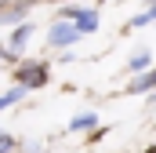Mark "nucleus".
Returning a JSON list of instances; mask_svg holds the SVG:
<instances>
[{"mask_svg": "<svg viewBox=\"0 0 156 153\" xmlns=\"http://www.w3.org/2000/svg\"><path fill=\"white\" fill-rule=\"evenodd\" d=\"M58 18H69V22L80 29V37L98 29V11H94V7H62V11H58Z\"/></svg>", "mask_w": 156, "mask_h": 153, "instance_id": "1", "label": "nucleus"}, {"mask_svg": "<svg viewBox=\"0 0 156 153\" xmlns=\"http://www.w3.org/2000/svg\"><path fill=\"white\" fill-rule=\"evenodd\" d=\"M76 40H80V29L69 18H58V22L47 29V44H51V47H69V44H76Z\"/></svg>", "mask_w": 156, "mask_h": 153, "instance_id": "2", "label": "nucleus"}, {"mask_svg": "<svg viewBox=\"0 0 156 153\" xmlns=\"http://www.w3.org/2000/svg\"><path fill=\"white\" fill-rule=\"evenodd\" d=\"M40 84H47V69H44L40 62L26 66V69H22V88L29 91V88H40Z\"/></svg>", "mask_w": 156, "mask_h": 153, "instance_id": "3", "label": "nucleus"}, {"mask_svg": "<svg viewBox=\"0 0 156 153\" xmlns=\"http://www.w3.org/2000/svg\"><path fill=\"white\" fill-rule=\"evenodd\" d=\"M153 88H156V69H149V73H138L131 84H127V91H134V95H138V91H153Z\"/></svg>", "mask_w": 156, "mask_h": 153, "instance_id": "4", "label": "nucleus"}, {"mask_svg": "<svg viewBox=\"0 0 156 153\" xmlns=\"http://www.w3.org/2000/svg\"><path fill=\"white\" fill-rule=\"evenodd\" d=\"M29 37H33V26H29V22H18V26H15V33H11V47H15V51H22Z\"/></svg>", "mask_w": 156, "mask_h": 153, "instance_id": "5", "label": "nucleus"}, {"mask_svg": "<svg viewBox=\"0 0 156 153\" xmlns=\"http://www.w3.org/2000/svg\"><path fill=\"white\" fill-rule=\"evenodd\" d=\"M149 62H153V55H149V51H138V55H131V62H127V69H131V73H138V69H145Z\"/></svg>", "mask_w": 156, "mask_h": 153, "instance_id": "6", "label": "nucleus"}, {"mask_svg": "<svg viewBox=\"0 0 156 153\" xmlns=\"http://www.w3.org/2000/svg\"><path fill=\"white\" fill-rule=\"evenodd\" d=\"M22 95H26V88H22V84H15V88H11V91H4V95H0V110H7V106H11V102H18V99H22Z\"/></svg>", "mask_w": 156, "mask_h": 153, "instance_id": "7", "label": "nucleus"}, {"mask_svg": "<svg viewBox=\"0 0 156 153\" xmlns=\"http://www.w3.org/2000/svg\"><path fill=\"white\" fill-rule=\"evenodd\" d=\"M153 22H156V7H149V11H142V15L131 18V29H142V26H153Z\"/></svg>", "mask_w": 156, "mask_h": 153, "instance_id": "8", "label": "nucleus"}, {"mask_svg": "<svg viewBox=\"0 0 156 153\" xmlns=\"http://www.w3.org/2000/svg\"><path fill=\"white\" fill-rule=\"evenodd\" d=\"M80 128H94V113H80V117H73L69 131H80Z\"/></svg>", "mask_w": 156, "mask_h": 153, "instance_id": "9", "label": "nucleus"}, {"mask_svg": "<svg viewBox=\"0 0 156 153\" xmlns=\"http://www.w3.org/2000/svg\"><path fill=\"white\" fill-rule=\"evenodd\" d=\"M15 150V142H11V135H0V153H11Z\"/></svg>", "mask_w": 156, "mask_h": 153, "instance_id": "10", "label": "nucleus"}, {"mask_svg": "<svg viewBox=\"0 0 156 153\" xmlns=\"http://www.w3.org/2000/svg\"><path fill=\"white\" fill-rule=\"evenodd\" d=\"M11 58H15V51H4L0 47V62H11Z\"/></svg>", "mask_w": 156, "mask_h": 153, "instance_id": "11", "label": "nucleus"}, {"mask_svg": "<svg viewBox=\"0 0 156 153\" xmlns=\"http://www.w3.org/2000/svg\"><path fill=\"white\" fill-rule=\"evenodd\" d=\"M145 4H149V7H156V0H145Z\"/></svg>", "mask_w": 156, "mask_h": 153, "instance_id": "12", "label": "nucleus"}, {"mask_svg": "<svg viewBox=\"0 0 156 153\" xmlns=\"http://www.w3.org/2000/svg\"><path fill=\"white\" fill-rule=\"evenodd\" d=\"M153 110H156V95H153Z\"/></svg>", "mask_w": 156, "mask_h": 153, "instance_id": "13", "label": "nucleus"}]
</instances>
